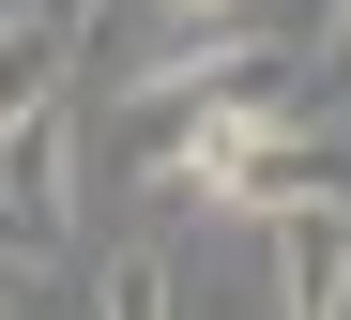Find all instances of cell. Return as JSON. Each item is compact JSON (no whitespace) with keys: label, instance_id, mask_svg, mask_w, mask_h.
Listing matches in <instances>:
<instances>
[{"label":"cell","instance_id":"cell-4","mask_svg":"<svg viewBox=\"0 0 351 320\" xmlns=\"http://www.w3.org/2000/svg\"><path fill=\"white\" fill-rule=\"evenodd\" d=\"M153 16H168V31H214V16H245V0H153Z\"/></svg>","mask_w":351,"mask_h":320},{"label":"cell","instance_id":"cell-1","mask_svg":"<svg viewBox=\"0 0 351 320\" xmlns=\"http://www.w3.org/2000/svg\"><path fill=\"white\" fill-rule=\"evenodd\" d=\"M62 229H77V107H46L0 138V260H62Z\"/></svg>","mask_w":351,"mask_h":320},{"label":"cell","instance_id":"cell-2","mask_svg":"<svg viewBox=\"0 0 351 320\" xmlns=\"http://www.w3.org/2000/svg\"><path fill=\"white\" fill-rule=\"evenodd\" d=\"M275 320H351V199L275 214Z\"/></svg>","mask_w":351,"mask_h":320},{"label":"cell","instance_id":"cell-5","mask_svg":"<svg viewBox=\"0 0 351 320\" xmlns=\"http://www.w3.org/2000/svg\"><path fill=\"white\" fill-rule=\"evenodd\" d=\"M0 320H16V305H0Z\"/></svg>","mask_w":351,"mask_h":320},{"label":"cell","instance_id":"cell-3","mask_svg":"<svg viewBox=\"0 0 351 320\" xmlns=\"http://www.w3.org/2000/svg\"><path fill=\"white\" fill-rule=\"evenodd\" d=\"M92 320H184V275H168L153 244H107L92 260Z\"/></svg>","mask_w":351,"mask_h":320}]
</instances>
